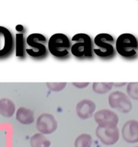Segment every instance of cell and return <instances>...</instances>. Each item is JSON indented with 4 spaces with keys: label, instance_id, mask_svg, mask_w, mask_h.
Instances as JSON below:
<instances>
[{
    "label": "cell",
    "instance_id": "1",
    "mask_svg": "<svg viewBox=\"0 0 138 147\" xmlns=\"http://www.w3.org/2000/svg\"><path fill=\"white\" fill-rule=\"evenodd\" d=\"M70 53L78 59H91L93 57V47L92 39L85 33L76 34L71 40Z\"/></svg>",
    "mask_w": 138,
    "mask_h": 147
},
{
    "label": "cell",
    "instance_id": "2",
    "mask_svg": "<svg viewBox=\"0 0 138 147\" xmlns=\"http://www.w3.org/2000/svg\"><path fill=\"white\" fill-rule=\"evenodd\" d=\"M71 45V41L66 34L55 33L48 40L47 50L55 57L63 60L70 57Z\"/></svg>",
    "mask_w": 138,
    "mask_h": 147
},
{
    "label": "cell",
    "instance_id": "3",
    "mask_svg": "<svg viewBox=\"0 0 138 147\" xmlns=\"http://www.w3.org/2000/svg\"><path fill=\"white\" fill-rule=\"evenodd\" d=\"M47 40L46 37L40 33H32L26 39L27 47L26 53L31 57L40 60L47 57L48 50L47 47Z\"/></svg>",
    "mask_w": 138,
    "mask_h": 147
},
{
    "label": "cell",
    "instance_id": "4",
    "mask_svg": "<svg viewBox=\"0 0 138 147\" xmlns=\"http://www.w3.org/2000/svg\"><path fill=\"white\" fill-rule=\"evenodd\" d=\"M115 49L118 54L124 58H135L138 54L137 39L130 33H123L116 39Z\"/></svg>",
    "mask_w": 138,
    "mask_h": 147
},
{
    "label": "cell",
    "instance_id": "5",
    "mask_svg": "<svg viewBox=\"0 0 138 147\" xmlns=\"http://www.w3.org/2000/svg\"><path fill=\"white\" fill-rule=\"evenodd\" d=\"M96 47H93V53L100 58L109 60L116 54L114 48L115 40L113 36L107 33H100L93 40Z\"/></svg>",
    "mask_w": 138,
    "mask_h": 147
},
{
    "label": "cell",
    "instance_id": "6",
    "mask_svg": "<svg viewBox=\"0 0 138 147\" xmlns=\"http://www.w3.org/2000/svg\"><path fill=\"white\" fill-rule=\"evenodd\" d=\"M108 101L112 109H116L122 113H129L132 109L130 99L125 93L121 91H114L110 93Z\"/></svg>",
    "mask_w": 138,
    "mask_h": 147
},
{
    "label": "cell",
    "instance_id": "7",
    "mask_svg": "<svg viewBox=\"0 0 138 147\" xmlns=\"http://www.w3.org/2000/svg\"><path fill=\"white\" fill-rule=\"evenodd\" d=\"M96 135L103 144L114 145L119 139V132L116 126H97Z\"/></svg>",
    "mask_w": 138,
    "mask_h": 147
},
{
    "label": "cell",
    "instance_id": "8",
    "mask_svg": "<svg viewBox=\"0 0 138 147\" xmlns=\"http://www.w3.org/2000/svg\"><path fill=\"white\" fill-rule=\"evenodd\" d=\"M14 47V37L6 27L0 26V59L7 58L12 54Z\"/></svg>",
    "mask_w": 138,
    "mask_h": 147
},
{
    "label": "cell",
    "instance_id": "9",
    "mask_svg": "<svg viewBox=\"0 0 138 147\" xmlns=\"http://www.w3.org/2000/svg\"><path fill=\"white\" fill-rule=\"evenodd\" d=\"M36 126L40 134H50L57 129V123L51 114L43 113L37 118Z\"/></svg>",
    "mask_w": 138,
    "mask_h": 147
},
{
    "label": "cell",
    "instance_id": "10",
    "mask_svg": "<svg viewBox=\"0 0 138 147\" xmlns=\"http://www.w3.org/2000/svg\"><path fill=\"white\" fill-rule=\"evenodd\" d=\"M95 121L99 126H116L119 117L116 113L108 109H101L94 114Z\"/></svg>",
    "mask_w": 138,
    "mask_h": 147
},
{
    "label": "cell",
    "instance_id": "11",
    "mask_svg": "<svg viewBox=\"0 0 138 147\" xmlns=\"http://www.w3.org/2000/svg\"><path fill=\"white\" fill-rule=\"evenodd\" d=\"M122 136L129 144L138 142V121L129 120L124 124L122 129Z\"/></svg>",
    "mask_w": 138,
    "mask_h": 147
},
{
    "label": "cell",
    "instance_id": "12",
    "mask_svg": "<svg viewBox=\"0 0 138 147\" xmlns=\"http://www.w3.org/2000/svg\"><path fill=\"white\" fill-rule=\"evenodd\" d=\"M96 109V104L90 100H80L76 106V113L79 118L82 119H87L91 117Z\"/></svg>",
    "mask_w": 138,
    "mask_h": 147
},
{
    "label": "cell",
    "instance_id": "13",
    "mask_svg": "<svg viewBox=\"0 0 138 147\" xmlns=\"http://www.w3.org/2000/svg\"><path fill=\"white\" fill-rule=\"evenodd\" d=\"M16 119L22 124H31L34 121V113L30 109L20 107L16 113Z\"/></svg>",
    "mask_w": 138,
    "mask_h": 147
},
{
    "label": "cell",
    "instance_id": "14",
    "mask_svg": "<svg viewBox=\"0 0 138 147\" xmlns=\"http://www.w3.org/2000/svg\"><path fill=\"white\" fill-rule=\"evenodd\" d=\"M15 112V105L14 102L9 98L0 99V114L4 117L9 118Z\"/></svg>",
    "mask_w": 138,
    "mask_h": 147
},
{
    "label": "cell",
    "instance_id": "15",
    "mask_svg": "<svg viewBox=\"0 0 138 147\" xmlns=\"http://www.w3.org/2000/svg\"><path fill=\"white\" fill-rule=\"evenodd\" d=\"M31 147H50V141L42 134H35L31 137L30 141Z\"/></svg>",
    "mask_w": 138,
    "mask_h": 147
},
{
    "label": "cell",
    "instance_id": "16",
    "mask_svg": "<svg viewBox=\"0 0 138 147\" xmlns=\"http://www.w3.org/2000/svg\"><path fill=\"white\" fill-rule=\"evenodd\" d=\"M15 47L16 56L20 58H24L25 57L26 48L25 42H24V34L22 33L16 34L15 37Z\"/></svg>",
    "mask_w": 138,
    "mask_h": 147
},
{
    "label": "cell",
    "instance_id": "17",
    "mask_svg": "<svg viewBox=\"0 0 138 147\" xmlns=\"http://www.w3.org/2000/svg\"><path fill=\"white\" fill-rule=\"evenodd\" d=\"M93 139L88 134H83L76 138L75 141V147H91Z\"/></svg>",
    "mask_w": 138,
    "mask_h": 147
},
{
    "label": "cell",
    "instance_id": "18",
    "mask_svg": "<svg viewBox=\"0 0 138 147\" xmlns=\"http://www.w3.org/2000/svg\"><path fill=\"white\" fill-rule=\"evenodd\" d=\"M113 87L112 83H94L93 84V90L96 93L103 94L111 90Z\"/></svg>",
    "mask_w": 138,
    "mask_h": 147
},
{
    "label": "cell",
    "instance_id": "19",
    "mask_svg": "<svg viewBox=\"0 0 138 147\" xmlns=\"http://www.w3.org/2000/svg\"><path fill=\"white\" fill-rule=\"evenodd\" d=\"M126 93L131 98L138 100V82L128 83Z\"/></svg>",
    "mask_w": 138,
    "mask_h": 147
},
{
    "label": "cell",
    "instance_id": "20",
    "mask_svg": "<svg viewBox=\"0 0 138 147\" xmlns=\"http://www.w3.org/2000/svg\"><path fill=\"white\" fill-rule=\"evenodd\" d=\"M47 88L53 91L59 92L65 88L66 86V83H47Z\"/></svg>",
    "mask_w": 138,
    "mask_h": 147
},
{
    "label": "cell",
    "instance_id": "21",
    "mask_svg": "<svg viewBox=\"0 0 138 147\" xmlns=\"http://www.w3.org/2000/svg\"><path fill=\"white\" fill-rule=\"evenodd\" d=\"M73 85L79 88H83L87 87L89 85V83H73Z\"/></svg>",
    "mask_w": 138,
    "mask_h": 147
},
{
    "label": "cell",
    "instance_id": "22",
    "mask_svg": "<svg viewBox=\"0 0 138 147\" xmlns=\"http://www.w3.org/2000/svg\"><path fill=\"white\" fill-rule=\"evenodd\" d=\"M134 147H138V146H134Z\"/></svg>",
    "mask_w": 138,
    "mask_h": 147
}]
</instances>
